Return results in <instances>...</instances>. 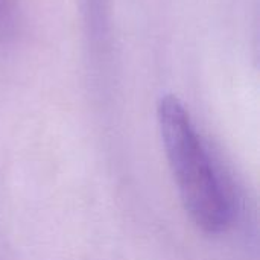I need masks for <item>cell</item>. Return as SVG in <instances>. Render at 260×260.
Returning a JSON list of instances; mask_svg holds the SVG:
<instances>
[{
    "label": "cell",
    "instance_id": "6da1fadb",
    "mask_svg": "<svg viewBox=\"0 0 260 260\" xmlns=\"http://www.w3.org/2000/svg\"><path fill=\"white\" fill-rule=\"evenodd\" d=\"M157 119L184 212L203 233H224L233 219L232 201L189 111L180 99L169 94L160 99Z\"/></svg>",
    "mask_w": 260,
    "mask_h": 260
}]
</instances>
